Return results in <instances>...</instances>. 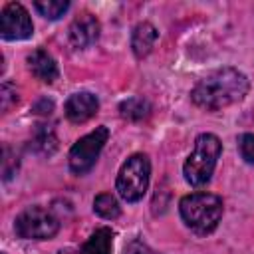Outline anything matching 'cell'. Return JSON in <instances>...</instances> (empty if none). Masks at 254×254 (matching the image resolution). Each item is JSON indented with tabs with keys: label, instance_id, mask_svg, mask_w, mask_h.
I'll list each match as a JSON object with an SVG mask.
<instances>
[{
	"label": "cell",
	"instance_id": "6da1fadb",
	"mask_svg": "<svg viewBox=\"0 0 254 254\" xmlns=\"http://www.w3.org/2000/svg\"><path fill=\"white\" fill-rule=\"evenodd\" d=\"M248 87H250L248 77L242 71L234 67H222L202 77L194 85L190 97L198 107L216 111L242 101L244 95L248 93Z\"/></svg>",
	"mask_w": 254,
	"mask_h": 254
},
{
	"label": "cell",
	"instance_id": "7a4b0ae2",
	"mask_svg": "<svg viewBox=\"0 0 254 254\" xmlns=\"http://www.w3.org/2000/svg\"><path fill=\"white\" fill-rule=\"evenodd\" d=\"M179 210L181 216L185 220V224L198 236L210 234L220 218H222V198L210 192H192L181 198L179 202Z\"/></svg>",
	"mask_w": 254,
	"mask_h": 254
},
{
	"label": "cell",
	"instance_id": "3957f363",
	"mask_svg": "<svg viewBox=\"0 0 254 254\" xmlns=\"http://www.w3.org/2000/svg\"><path fill=\"white\" fill-rule=\"evenodd\" d=\"M220 151H222V145L216 135H212V133L198 135L194 141L192 153L189 155V159L183 165L187 183L192 187H204L214 173Z\"/></svg>",
	"mask_w": 254,
	"mask_h": 254
},
{
	"label": "cell",
	"instance_id": "277c9868",
	"mask_svg": "<svg viewBox=\"0 0 254 254\" xmlns=\"http://www.w3.org/2000/svg\"><path fill=\"white\" fill-rule=\"evenodd\" d=\"M149 177H151V163L147 155L135 153L131 155L119 169L117 175V192L123 200L127 202H137L143 198L149 187Z\"/></svg>",
	"mask_w": 254,
	"mask_h": 254
},
{
	"label": "cell",
	"instance_id": "5b68a950",
	"mask_svg": "<svg viewBox=\"0 0 254 254\" xmlns=\"http://www.w3.org/2000/svg\"><path fill=\"white\" fill-rule=\"evenodd\" d=\"M14 230L20 238H26V240H48L58 234L60 220L48 208L28 206L16 216Z\"/></svg>",
	"mask_w": 254,
	"mask_h": 254
},
{
	"label": "cell",
	"instance_id": "8992f818",
	"mask_svg": "<svg viewBox=\"0 0 254 254\" xmlns=\"http://www.w3.org/2000/svg\"><path fill=\"white\" fill-rule=\"evenodd\" d=\"M109 139L107 127H95L91 133L79 137L69 149V169L73 175H85L95 165L101 149Z\"/></svg>",
	"mask_w": 254,
	"mask_h": 254
},
{
	"label": "cell",
	"instance_id": "52a82bcc",
	"mask_svg": "<svg viewBox=\"0 0 254 254\" xmlns=\"http://www.w3.org/2000/svg\"><path fill=\"white\" fill-rule=\"evenodd\" d=\"M32 34L34 24L28 10L18 2L6 4L0 14V36L4 40H28Z\"/></svg>",
	"mask_w": 254,
	"mask_h": 254
},
{
	"label": "cell",
	"instance_id": "ba28073f",
	"mask_svg": "<svg viewBox=\"0 0 254 254\" xmlns=\"http://www.w3.org/2000/svg\"><path fill=\"white\" fill-rule=\"evenodd\" d=\"M99 38V22L93 14L89 12H83L79 14L71 26H69V42L73 48L77 50H83V48H89L91 44H95Z\"/></svg>",
	"mask_w": 254,
	"mask_h": 254
},
{
	"label": "cell",
	"instance_id": "9c48e42d",
	"mask_svg": "<svg viewBox=\"0 0 254 254\" xmlns=\"http://www.w3.org/2000/svg\"><path fill=\"white\" fill-rule=\"evenodd\" d=\"M99 109V99L89 91H79L67 97L65 101V117L71 123H85L89 121Z\"/></svg>",
	"mask_w": 254,
	"mask_h": 254
},
{
	"label": "cell",
	"instance_id": "30bf717a",
	"mask_svg": "<svg viewBox=\"0 0 254 254\" xmlns=\"http://www.w3.org/2000/svg\"><path fill=\"white\" fill-rule=\"evenodd\" d=\"M28 67H30L32 75L44 83H54L60 75L56 60L46 50H34L28 56Z\"/></svg>",
	"mask_w": 254,
	"mask_h": 254
},
{
	"label": "cell",
	"instance_id": "8fae6325",
	"mask_svg": "<svg viewBox=\"0 0 254 254\" xmlns=\"http://www.w3.org/2000/svg\"><path fill=\"white\" fill-rule=\"evenodd\" d=\"M155 40H157V28L153 24H149V22L137 24L133 30V38H131V48H133L135 56L145 58L153 50Z\"/></svg>",
	"mask_w": 254,
	"mask_h": 254
},
{
	"label": "cell",
	"instance_id": "7c38bea8",
	"mask_svg": "<svg viewBox=\"0 0 254 254\" xmlns=\"http://www.w3.org/2000/svg\"><path fill=\"white\" fill-rule=\"evenodd\" d=\"M113 252V230L107 226L97 228L81 246V254H111Z\"/></svg>",
	"mask_w": 254,
	"mask_h": 254
},
{
	"label": "cell",
	"instance_id": "4fadbf2b",
	"mask_svg": "<svg viewBox=\"0 0 254 254\" xmlns=\"http://www.w3.org/2000/svg\"><path fill=\"white\" fill-rule=\"evenodd\" d=\"M119 113H121L123 119L141 121V119L149 117L151 105H149V101L143 99V97H129V99H125V101L119 105Z\"/></svg>",
	"mask_w": 254,
	"mask_h": 254
},
{
	"label": "cell",
	"instance_id": "5bb4252c",
	"mask_svg": "<svg viewBox=\"0 0 254 254\" xmlns=\"http://www.w3.org/2000/svg\"><path fill=\"white\" fill-rule=\"evenodd\" d=\"M93 212L99 214L101 218L113 220V218H117L121 214V206H119L117 198L111 192H101L93 200Z\"/></svg>",
	"mask_w": 254,
	"mask_h": 254
},
{
	"label": "cell",
	"instance_id": "9a60e30c",
	"mask_svg": "<svg viewBox=\"0 0 254 254\" xmlns=\"http://www.w3.org/2000/svg\"><path fill=\"white\" fill-rule=\"evenodd\" d=\"M58 147V139L52 129H38L32 139V149L42 155H52Z\"/></svg>",
	"mask_w": 254,
	"mask_h": 254
},
{
	"label": "cell",
	"instance_id": "2e32d148",
	"mask_svg": "<svg viewBox=\"0 0 254 254\" xmlns=\"http://www.w3.org/2000/svg\"><path fill=\"white\" fill-rule=\"evenodd\" d=\"M34 8L48 20H58L60 16H64V12L69 8V2L65 0H40L34 2Z\"/></svg>",
	"mask_w": 254,
	"mask_h": 254
},
{
	"label": "cell",
	"instance_id": "e0dca14e",
	"mask_svg": "<svg viewBox=\"0 0 254 254\" xmlns=\"http://www.w3.org/2000/svg\"><path fill=\"white\" fill-rule=\"evenodd\" d=\"M238 151L246 163L254 165V133H244L238 137Z\"/></svg>",
	"mask_w": 254,
	"mask_h": 254
},
{
	"label": "cell",
	"instance_id": "ac0fdd59",
	"mask_svg": "<svg viewBox=\"0 0 254 254\" xmlns=\"http://www.w3.org/2000/svg\"><path fill=\"white\" fill-rule=\"evenodd\" d=\"M0 99H2V111H8L12 107V103L18 101V93H16V87L12 83H4L2 89H0Z\"/></svg>",
	"mask_w": 254,
	"mask_h": 254
},
{
	"label": "cell",
	"instance_id": "d6986e66",
	"mask_svg": "<svg viewBox=\"0 0 254 254\" xmlns=\"http://www.w3.org/2000/svg\"><path fill=\"white\" fill-rule=\"evenodd\" d=\"M123 254H159V252H155L151 246H147V244L141 242V240H131V242L125 246Z\"/></svg>",
	"mask_w": 254,
	"mask_h": 254
},
{
	"label": "cell",
	"instance_id": "ffe728a7",
	"mask_svg": "<svg viewBox=\"0 0 254 254\" xmlns=\"http://www.w3.org/2000/svg\"><path fill=\"white\" fill-rule=\"evenodd\" d=\"M58 254H77V252H75V250H69V248H65V250H60ZM79 254H81V252H79Z\"/></svg>",
	"mask_w": 254,
	"mask_h": 254
}]
</instances>
